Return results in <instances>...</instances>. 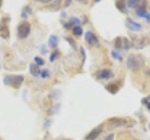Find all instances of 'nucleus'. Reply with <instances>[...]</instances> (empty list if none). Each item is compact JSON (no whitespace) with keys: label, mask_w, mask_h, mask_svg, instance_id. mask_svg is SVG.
<instances>
[{"label":"nucleus","mask_w":150,"mask_h":140,"mask_svg":"<svg viewBox=\"0 0 150 140\" xmlns=\"http://www.w3.org/2000/svg\"><path fill=\"white\" fill-rule=\"evenodd\" d=\"M145 60L143 55L130 54L127 60V66L131 70H139L144 66Z\"/></svg>","instance_id":"f257e3e1"},{"label":"nucleus","mask_w":150,"mask_h":140,"mask_svg":"<svg viewBox=\"0 0 150 140\" xmlns=\"http://www.w3.org/2000/svg\"><path fill=\"white\" fill-rule=\"evenodd\" d=\"M25 80V77L22 75H7L3 78L5 85L11 86L14 89H20Z\"/></svg>","instance_id":"f03ea898"},{"label":"nucleus","mask_w":150,"mask_h":140,"mask_svg":"<svg viewBox=\"0 0 150 140\" xmlns=\"http://www.w3.org/2000/svg\"><path fill=\"white\" fill-rule=\"evenodd\" d=\"M31 32V24L27 21H23L17 26V37L19 39H25Z\"/></svg>","instance_id":"7ed1b4c3"},{"label":"nucleus","mask_w":150,"mask_h":140,"mask_svg":"<svg viewBox=\"0 0 150 140\" xmlns=\"http://www.w3.org/2000/svg\"><path fill=\"white\" fill-rule=\"evenodd\" d=\"M126 26L129 30L132 31V32H140L142 31L143 27L142 24L137 22H135L134 20H132L131 18H127L126 19Z\"/></svg>","instance_id":"20e7f679"},{"label":"nucleus","mask_w":150,"mask_h":140,"mask_svg":"<svg viewBox=\"0 0 150 140\" xmlns=\"http://www.w3.org/2000/svg\"><path fill=\"white\" fill-rule=\"evenodd\" d=\"M102 130H103V124H100L98 126H97V127L94 128L91 132L86 135V140H95V139H97L100 135V134L102 133Z\"/></svg>","instance_id":"39448f33"},{"label":"nucleus","mask_w":150,"mask_h":140,"mask_svg":"<svg viewBox=\"0 0 150 140\" xmlns=\"http://www.w3.org/2000/svg\"><path fill=\"white\" fill-rule=\"evenodd\" d=\"M84 38H86L87 43L91 46H98V44H100L98 36L91 31H87L84 34Z\"/></svg>","instance_id":"423d86ee"},{"label":"nucleus","mask_w":150,"mask_h":140,"mask_svg":"<svg viewBox=\"0 0 150 140\" xmlns=\"http://www.w3.org/2000/svg\"><path fill=\"white\" fill-rule=\"evenodd\" d=\"M97 77L98 79H109L114 77V74L111 69H102L97 73Z\"/></svg>","instance_id":"0eeeda50"},{"label":"nucleus","mask_w":150,"mask_h":140,"mask_svg":"<svg viewBox=\"0 0 150 140\" xmlns=\"http://www.w3.org/2000/svg\"><path fill=\"white\" fill-rule=\"evenodd\" d=\"M108 123L111 125L114 126H125L128 123V120L124 118H117V117H114L108 120Z\"/></svg>","instance_id":"6e6552de"},{"label":"nucleus","mask_w":150,"mask_h":140,"mask_svg":"<svg viewBox=\"0 0 150 140\" xmlns=\"http://www.w3.org/2000/svg\"><path fill=\"white\" fill-rule=\"evenodd\" d=\"M58 43H59V38L57 36L55 35H51L49 39H48V45L50 48L52 49H56L58 46Z\"/></svg>","instance_id":"1a4fd4ad"},{"label":"nucleus","mask_w":150,"mask_h":140,"mask_svg":"<svg viewBox=\"0 0 150 140\" xmlns=\"http://www.w3.org/2000/svg\"><path fill=\"white\" fill-rule=\"evenodd\" d=\"M0 36L3 37V38H8L9 36V30L8 27L6 23H4L1 22L0 23Z\"/></svg>","instance_id":"9d476101"},{"label":"nucleus","mask_w":150,"mask_h":140,"mask_svg":"<svg viewBox=\"0 0 150 140\" xmlns=\"http://www.w3.org/2000/svg\"><path fill=\"white\" fill-rule=\"evenodd\" d=\"M119 84L117 82H112L110 84H108V85H106V90L109 92L110 93H112V94H115V93L118 92L119 90Z\"/></svg>","instance_id":"9b49d317"},{"label":"nucleus","mask_w":150,"mask_h":140,"mask_svg":"<svg viewBox=\"0 0 150 140\" xmlns=\"http://www.w3.org/2000/svg\"><path fill=\"white\" fill-rule=\"evenodd\" d=\"M29 71H30V74L32 75V76L38 77V76H40V75L41 70L40 69L39 65L33 63V64H29Z\"/></svg>","instance_id":"f8f14e48"},{"label":"nucleus","mask_w":150,"mask_h":140,"mask_svg":"<svg viewBox=\"0 0 150 140\" xmlns=\"http://www.w3.org/2000/svg\"><path fill=\"white\" fill-rule=\"evenodd\" d=\"M136 14L137 16L140 18H144V16L147 14V10H146V5H139V7L136 8Z\"/></svg>","instance_id":"ddd939ff"},{"label":"nucleus","mask_w":150,"mask_h":140,"mask_svg":"<svg viewBox=\"0 0 150 140\" xmlns=\"http://www.w3.org/2000/svg\"><path fill=\"white\" fill-rule=\"evenodd\" d=\"M115 6L117 8L119 11L123 12V13H127V9H126V2L125 1H116L115 2Z\"/></svg>","instance_id":"4468645a"},{"label":"nucleus","mask_w":150,"mask_h":140,"mask_svg":"<svg viewBox=\"0 0 150 140\" xmlns=\"http://www.w3.org/2000/svg\"><path fill=\"white\" fill-rule=\"evenodd\" d=\"M115 48L116 49V50L123 48V37H121V36L116 37L115 40Z\"/></svg>","instance_id":"2eb2a0df"},{"label":"nucleus","mask_w":150,"mask_h":140,"mask_svg":"<svg viewBox=\"0 0 150 140\" xmlns=\"http://www.w3.org/2000/svg\"><path fill=\"white\" fill-rule=\"evenodd\" d=\"M141 4V1H136V0H129L126 2V5L130 8H137L139 7V5Z\"/></svg>","instance_id":"dca6fc26"},{"label":"nucleus","mask_w":150,"mask_h":140,"mask_svg":"<svg viewBox=\"0 0 150 140\" xmlns=\"http://www.w3.org/2000/svg\"><path fill=\"white\" fill-rule=\"evenodd\" d=\"M72 33L75 36H81L83 33V30L81 25H76V26H73L72 27Z\"/></svg>","instance_id":"f3484780"},{"label":"nucleus","mask_w":150,"mask_h":140,"mask_svg":"<svg viewBox=\"0 0 150 140\" xmlns=\"http://www.w3.org/2000/svg\"><path fill=\"white\" fill-rule=\"evenodd\" d=\"M111 54H112V57L114 58V59H115V60H117V61H122V60H123V57H122L121 53L119 52L118 50H112Z\"/></svg>","instance_id":"a211bd4d"},{"label":"nucleus","mask_w":150,"mask_h":140,"mask_svg":"<svg viewBox=\"0 0 150 140\" xmlns=\"http://www.w3.org/2000/svg\"><path fill=\"white\" fill-rule=\"evenodd\" d=\"M131 47V42L129 40L128 37H123V48L125 50H129Z\"/></svg>","instance_id":"6ab92c4d"},{"label":"nucleus","mask_w":150,"mask_h":140,"mask_svg":"<svg viewBox=\"0 0 150 140\" xmlns=\"http://www.w3.org/2000/svg\"><path fill=\"white\" fill-rule=\"evenodd\" d=\"M69 22L71 25L76 26V25H80V23H81V21H80V19H79V18L72 17V18H70V20H69Z\"/></svg>","instance_id":"aec40b11"},{"label":"nucleus","mask_w":150,"mask_h":140,"mask_svg":"<svg viewBox=\"0 0 150 140\" xmlns=\"http://www.w3.org/2000/svg\"><path fill=\"white\" fill-rule=\"evenodd\" d=\"M34 60H35V64L39 65V66H42V65L45 64V61L41 57H39V56H36Z\"/></svg>","instance_id":"412c9836"},{"label":"nucleus","mask_w":150,"mask_h":140,"mask_svg":"<svg viewBox=\"0 0 150 140\" xmlns=\"http://www.w3.org/2000/svg\"><path fill=\"white\" fill-rule=\"evenodd\" d=\"M58 55H59V51L57 50H54V51H53L50 56V62H54V60H56Z\"/></svg>","instance_id":"4be33fe9"},{"label":"nucleus","mask_w":150,"mask_h":140,"mask_svg":"<svg viewBox=\"0 0 150 140\" xmlns=\"http://www.w3.org/2000/svg\"><path fill=\"white\" fill-rule=\"evenodd\" d=\"M40 76L42 78H48L51 76V74H50V71H49V70L45 69V70H42V71L40 72Z\"/></svg>","instance_id":"5701e85b"},{"label":"nucleus","mask_w":150,"mask_h":140,"mask_svg":"<svg viewBox=\"0 0 150 140\" xmlns=\"http://www.w3.org/2000/svg\"><path fill=\"white\" fill-rule=\"evenodd\" d=\"M102 140H115V134H109L103 138Z\"/></svg>","instance_id":"b1692460"},{"label":"nucleus","mask_w":150,"mask_h":140,"mask_svg":"<svg viewBox=\"0 0 150 140\" xmlns=\"http://www.w3.org/2000/svg\"><path fill=\"white\" fill-rule=\"evenodd\" d=\"M23 11H25L26 14L27 13H29V14H32V12H33V10H32V8H30V7L29 6H26L25 8H23Z\"/></svg>","instance_id":"393cba45"},{"label":"nucleus","mask_w":150,"mask_h":140,"mask_svg":"<svg viewBox=\"0 0 150 140\" xmlns=\"http://www.w3.org/2000/svg\"><path fill=\"white\" fill-rule=\"evenodd\" d=\"M81 52H82V55H83V64H83L84 61H86V51H84L83 47H81Z\"/></svg>","instance_id":"a878e982"},{"label":"nucleus","mask_w":150,"mask_h":140,"mask_svg":"<svg viewBox=\"0 0 150 140\" xmlns=\"http://www.w3.org/2000/svg\"><path fill=\"white\" fill-rule=\"evenodd\" d=\"M66 39H67L68 41H69V43L71 45V46H73V48H75V43H74V40L73 39H71L70 37H66Z\"/></svg>","instance_id":"bb28decb"},{"label":"nucleus","mask_w":150,"mask_h":140,"mask_svg":"<svg viewBox=\"0 0 150 140\" xmlns=\"http://www.w3.org/2000/svg\"><path fill=\"white\" fill-rule=\"evenodd\" d=\"M146 99H143V103L144 104H145V106H146V108L150 111V102H148V101H145Z\"/></svg>","instance_id":"cd10ccee"},{"label":"nucleus","mask_w":150,"mask_h":140,"mask_svg":"<svg viewBox=\"0 0 150 140\" xmlns=\"http://www.w3.org/2000/svg\"><path fill=\"white\" fill-rule=\"evenodd\" d=\"M40 51H41V53H42V54H46V53H47V50L45 49V46H44V45H42V46H41Z\"/></svg>","instance_id":"c85d7f7f"},{"label":"nucleus","mask_w":150,"mask_h":140,"mask_svg":"<svg viewBox=\"0 0 150 140\" xmlns=\"http://www.w3.org/2000/svg\"><path fill=\"white\" fill-rule=\"evenodd\" d=\"M144 18H145V21H146L148 23H150V13L149 12H147V14L144 16Z\"/></svg>","instance_id":"c756f323"},{"label":"nucleus","mask_w":150,"mask_h":140,"mask_svg":"<svg viewBox=\"0 0 150 140\" xmlns=\"http://www.w3.org/2000/svg\"><path fill=\"white\" fill-rule=\"evenodd\" d=\"M2 1H1V0H0V8H1V7H2Z\"/></svg>","instance_id":"7c9ffc66"},{"label":"nucleus","mask_w":150,"mask_h":140,"mask_svg":"<svg viewBox=\"0 0 150 140\" xmlns=\"http://www.w3.org/2000/svg\"><path fill=\"white\" fill-rule=\"evenodd\" d=\"M148 128H149V131H150V123H148Z\"/></svg>","instance_id":"2f4dec72"},{"label":"nucleus","mask_w":150,"mask_h":140,"mask_svg":"<svg viewBox=\"0 0 150 140\" xmlns=\"http://www.w3.org/2000/svg\"><path fill=\"white\" fill-rule=\"evenodd\" d=\"M147 99H149V100H150V95H149V96L147 97Z\"/></svg>","instance_id":"473e14b6"}]
</instances>
